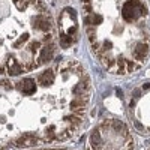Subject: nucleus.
I'll list each match as a JSON object with an SVG mask.
<instances>
[{
    "instance_id": "f03ea898",
    "label": "nucleus",
    "mask_w": 150,
    "mask_h": 150,
    "mask_svg": "<svg viewBox=\"0 0 150 150\" xmlns=\"http://www.w3.org/2000/svg\"><path fill=\"white\" fill-rule=\"evenodd\" d=\"M147 54H149V45L144 42H138V45L135 48V53H134V59L143 62V60H146Z\"/></svg>"
},
{
    "instance_id": "0eeeda50",
    "label": "nucleus",
    "mask_w": 150,
    "mask_h": 150,
    "mask_svg": "<svg viewBox=\"0 0 150 150\" xmlns=\"http://www.w3.org/2000/svg\"><path fill=\"white\" fill-rule=\"evenodd\" d=\"M144 89H150V84L147 83V84H144Z\"/></svg>"
},
{
    "instance_id": "f257e3e1",
    "label": "nucleus",
    "mask_w": 150,
    "mask_h": 150,
    "mask_svg": "<svg viewBox=\"0 0 150 150\" xmlns=\"http://www.w3.org/2000/svg\"><path fill=\"white\" fill-rule=\"evenodd\" d=\"M39 84L42 87H50V86H53L54 84V69L53 68H48L45 69L41 75H39Z\"/></svg>"
},
{
    "instance_id": "39448f33",
    "label": "nucleus",
    "mask_w": 150,
    "mask_h": 150,
    "mask_svg": "<svg viewBox=\"0 0 150 150\" xmlns=\"http://www.w3.org/2000/svg\"><path fill=\"white\" fill-rule=\"evenodd\" d=\"M134 96H135V98H137V96H140V92H138V89H137V90L134 92Z\"/></svg>"
},
{
    "instance_id": "7ed1b4c3",
    "label": "nucleus",
    "mask_w": 150,
    "mask_h": 150,
    "mask_svg": "<svg viewBox=\"0 0 150 150\" xmlns=\"http://www.w3.org/2000/svg\"><path fill=\"white\" fill-rule=\"evenodd\" d=\"M71 44H72V38L69 35L60 33V45L63 48H68V47H71Z\"/></svg>"
},
{
    "instance_id": "423d86ee",
    "label": "nucleus",
    "mask_w": 150,
    "mask_h": 150,
    "mask_svg": "<svg viewBox=\"0 0 150 150\" xmlns=\"http://www.w3.org/2000/svg\"><path fill=\"white\" fill-rule=\"evenodd\" d=\"M81 2H83L84 5H89V3H90V0H81Z\"/></svg>"
},
{
    "instance_id": "20e7f679",
    "label": "nucleus",
    "mask_w": 150,
    "mask_h": 150,
    "mask_svg": "<svg viewBox=\"0 0 150 150\" xmlns=\"http://www.w3.org/2000/svg\"><path fill=\"white\" fill-rule=\"evenodd\" d=\"M126 69L128 72H134L137 69H140V63H137L134 60H126Z\"/></svg>"
}]
</instances>
